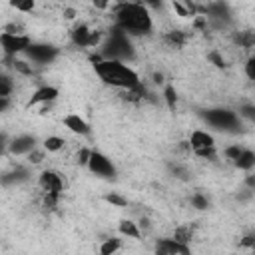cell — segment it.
<instances>
[{"label": "cell", "mask_w": 255, "mask_h": 255, "mask_svg": "<svg viewBox=\"0 0 255 255\" xmlns=\"http://www.w3.org/2000/svg\"><path fill=\"white\" fill-rule=\"evenodd\" d=\"M114 28L128 34L129 38L145 36L153 30V16L145 4H137V2L118 4L114 8Z\"/></svg>", "instance_id": "6da1fadb"}, {"label": "cell", "mask_w": 255, "mask_h": 255, "mask_svg": "<svg viewBox=\"0 0 255 255\" xmlns=\"http://www.w3.org/2000/svg\"><path fill=\"white\" fill-rule=\"evenodd\" d=\"M94 72L106 86H110L114 90L128 92V90L141 84L139 74L129 64H124V62H118V60L98 58V60H94Z\"/></svg>", "instance_id": "7a4b0ae2"}, {"label": "cell", "mask_w": 255, "mask_h": 255, "mask_svg": "<svg viewBox=\"0 0 255 255\" xmlns=\"http://www.w3.org/2000/svg\"><path fill=\"white\" fill-rule=\"evenodd\" d=\"M135 52H133V44L131 38L124 32H120L118 28H114L102 42L100 46V58L106 60H118L124 64H129L133 60Z\"/></svg>", "instance_id": "3957f363"}, {"label": "cell", "mask_w": 255, "mask_h": 255, "mask_svg": "<svg viewBox=\"0 0 255 255\" xmlns=\"http://www.w3.org/2000/svg\"><path fill=\"white\" fill-rule=\"evenodd\" d=\"M32 44V38L22 32L18 26H10L8 30H4L0 34V50L8 56V58H18L22 56L28 46Z\"/></svg>", "instance_id": "277c9868"}, {"label": "cell", "mask_w": 255, "mask_h": 255, "mask_svg": "<svg viewBox=\"0 0 255 255\" xmlns=\"http://www.w3.org/2000/svg\"><path fill=\"white\" fill-rule=\"evenodd\" d=\"M203 120L207 126H211L213 129H219V131H237L241 128V118L239 114L231 112V110H225V108H211V110H205L203 114Z\"/></svg>", "instance_id": "5b68a950"}, {"label": "cell", "mask_w": 255, "mask_h": 255, "mask_svg": "<svg viewBox=\"0 0 255 255\" xmlns=\"http://www.w3.org/2000/svg\"><path fill=\"white\" fill-rule=\"evenodd\" d=\"M58 48L48 44V42H32L28 46V50L22 54V58L32 66V68H38V66H48L52 64L56 58H58Z\"/></svg>", "instance_id": "8992f818"}, {"label": "cell", "mask_w": 255, "mask_h": 255, "mask_svg": "<svg viewBox=\"0 0 255 255\" xmlns=\"http://www.w3.org/2000/svg\"><path fill=\"white\" fill-rule=\"evenodd\" d=\"M189 147L197 157L211 159L215 155V139L207 129H193L189 135Z\"/></svg>", "instance_id": "52a82bcc"}, {"label": "cell", "mask_w": 255, "mask_h": 255, "mask_svg": "<svg viewBox=\"0 0 255 255\" xmlns=\"http://www.w3.org/2000/svg\"><path fill=\"white\" fill-rule=\"evenodd\" d=\"M86 167H88L90 173H94L96 177H102V179H114V177H116V165H114V161H112L106 153H102V151L92 149Z\"/></svg>", "instance_id": "ba28073f"}, {"label": "cell", "mask_w": 255, "mask_h": 255, "mask_svg": "<svg viewBox=\"0 0 255 255\" xmlns=\"http://www.w3.org/2000/svg\"><path fill=\"white\" fill-rule=\"evenodd\" d=\"M38 185H40V189H42L44 195L60 197V193L64 191V177H62L58 171L46 169V171L40 173V177H38Z\"/></svg>", "instance_id": "9c48e42d"}, {"label": "cell", "mask_w": 255, "mask_h": 255, "mask_svg": "<svg viewBox=\"0 0 255 255\" xmlns=\"http://www.w3.org/2000/svg\"><path fill=\"white\" fill-rule=\"evenodd\" d=\"M36 147H38V139H36L34 135H30V133L14 135V137H10V141H8V153H10V155H16V157L28 155V153L34 151Z\"/></svg>", "instance_id": "30bf717a"}, {"label": "cell", "mask_w": 255, "mask_h": 255, "mask_svg": "<svg viewBox=\"0 0 255 255\" xmlns=\"http://www.w3.org/2000/svg\"><path fill=\"white\" fill-rule=\"evenodd\" d=\"M153 253L155 255H191L189 247L173 237H161L155 241V247H153Z\"/></svg>", "instance_id": "8fae6325"}, {"label": "cell", "mask_w": 255, "mask_h": 255, "mask_svg": "<svg viewBox=\"0 0 255 255\" xmlns=\"http://www.w3.org/2000/svg\"><path fill=\"white\" fill-rule=\"evenodd\" d=\"M58 88H54V86H40V88H36L34 92H32V96H30V102H28V106H48V104H54L56 100H58Z\"/></svg>", "instance_id": "7c38bea8"}, {"label": "cell", "mask_w": 255, "mask_h": 255, "mask_svg": "<svg viewBox=\"0 0 255 255\" xmlns=\"http://www.w3.org/2000/svg\"><path fill=\"white\" fill-rule=\"evenodd\" d=\"M64 126H66V129L70 131V133H74V135H90V131H92V128H90V124L80 116V114H68V116H64Z\"/></svg>", "instance_id": "4fadbf2b"}, {"label": "cell", "mask_w": 255, "mask_h": 255, "mask_svg": "<svg viewBox=\"0 0 255 255\" xmlns=\"http://www.w3.org/2000/svg\"><path fill=\"white\" fill-rule=\"evenodd\" d=\"M233 165H235L237 169H241V171H251L253 165H255V153H253L249 147H243V149L239 151V155L233 159Z\"/></svg>", "instance_id": "5bb4252c"}, {"label": "cell", "mask_w": 255, "mask_h": 255, "mask_svg": "<svg viewBox=\"0 0 255 255\" xmlns=\"http://www.w3.org/2000/svg\"><path fill=\"white\" fill-rule=\"evenodd\" d=\"M118 229H120V235H124V237H128V239H139V237H141V231H139L137 223H133L131 219L120 221Z\"/></svg>", "instance_id": "9a60e30c"}, {"label": "cell", "mask_w": 255, "mask_h": 255, "mask_svg": "<svg viewBox=\"0 0 255 255\" xmlns=\"http://www.w3.org/2000/svg\"><path fill=\"white\" fill-rule=\"evenodd\" d=\"M64 145H66V139L64 137H60V135H48L44 139V143H42V149L44 151H50V153H58V151L64 149Z\"/></svg>", "instance_id": "2e32d148"}, {"label": "cell", "mask_w": 255, "mask_h": 255, "mask_svg": "<svg viewBox=\"0 0 255 255\" xmlns=\"http://www.w3.org/2000/svg\"><path fill=\"white\" fill-rule=\"evenodd\" d=\"M122 241L118 237H110V239H104L102 245H100V255H116L118 249H120Z\"/></svg>", "instance_id": "e0dca14e"}, {"label": "cell", "mask_w": 255, "mask_h": 255, "mask_svg": "<svg viewBox=\"0 0 255 255\" xmlns=\"http://www.w3.org/2000/svg\"><path fill=\"white\" fill-rule=\"evenodd\" d=\"M14 88H16L14 80L10 76H6V74L0 72V98H12Z\"/></svg>", "instance_id": "ac0fdd59"}, {"label": "cell", "mask_w": 255, "mask_h": 255, "mask_svg": "<svg viewBox=\"0 0 255 255\" xmlns=\"http://www.w3.org/2000/svg\"><path fill=\"white\" fill-rule=\"evenodd\" d=\"M165 42L171 44V46H175V48H179L185 42V34L181 30H171V32L165 34Z\"/></svg>", "instance_id": "d6986e66"}, {"label": "cell", "mask_w": 255, "mask_h": 255, "mask_svg": "<svg viewBox=\"0 0 255 255\" xmlns=\"http://www.w3.org/2000/svg\"><path fill=\"white\" fill-rule=\"evenodd\" d=\"M191 205L195 209H207L209 207V199L203 195V193H193L191 195Z\"/></svg>", "instance_id": "ffe728a7"}, {"label": "cell", "mask_w": 255, "mask_h": 255, "mask_svg": "<svg viewBox=\"0 0 255 255\" xmlns=\"http://www.w3.org/2000/svg\"><path fill=\"white\" fill-rule=\"evenodd\" d=\"M44 153H46L44 149H38V147H36V149H34V151H30L26 157H28V161H30V163H40V161L44 159Z\"/></svg>", "instance_id": "44dd1931"}, {"label": "cell", "mask_w": 255, "mask_h": 255, "mask_svg": "<svg viewBox=\"0 0 255 255\" xmlns=\"http://www.w3.org/2000/svg\"><path fill=\"white\" fill-rule=\"evenodd\" d=\"M163 96H165V102H167V106H169V108H173V106H175V90H173L171 86H165V90H163Z\"/></svg>", "instance_id": "7402d4cb"}, {"label": "cell", "mask_w": 255, "mask_h": 255, "mask_svg": "<svg viewBox=\"0 0 255 255\" xmlns=\"http://www.w3.org/2000/svg\"><path fill=\"white\" fill-rule=\"evenodd\" d=\"M207 58H209V62H213L217 68H223V66H225V60H223V56H221L219 52H209Z\"/></svg>", "instance_id": "603a6c76"}, {"label": "cell", "mask_w": 255, "mask_h": 255, "mask_svg": "<svg viewBox=\"0 0 255 255\" xmlns=\"http://www.w3.org/2000/svg\"><path fill=\"white\" fill-rule=\"evenodd\" d=\"M108 201H110L112 205H118V207H124V205L128 203V199H124V197H122V195H118V193L108 195Z\"/></svg>", "instance_id": "cb8c5ba5"}, {"label": "cell", "mask_w": 255, "mask_h": 255, "mask_svg": "<svg viewBox=\"0 0 255 255\" xmlns=\"http://www.w3.org/2000/svg\"><path fill=\"white\" fill-rule=\"evenodd\" d=\"M8 141H10V137L4 131H0V155L8 153Z\"/></svg>", "instance_id": "d4e9b609"}, {"label": "cell", "mask_w": 255, "mask_h": 255, "mask_svg": "<svg viewBox=\"0 0 255 255\" xmlns=\"http://www.w3.org/2000/svg\"><path fill=\"white\" fill-rule=\"evenodd\" d=\"M245 70H247V78L253 80V78H255V60H253V58H249V60L245 62Z\"/></svg>", "instance_id": "484cf974"}, {"label": "cell", "mask_w": 255, "mask_h": 255, "mask_svg": "<svg viewBox=\"0 0 255 255\" xmlns=\"http://www.w3.org/2000/svg\"><path fill=\"white\" fill-rule=\"evenodd\" d=\"M12 106V98H0V112H6Z\"/></svg>", "instance_id": "4316f807"}, {"label": "cell", "mask_w": 255, "mask_h": 255, "mask_svg": "<svg viewBox=\"0 0 255 255\" xmlns=\"http://www.w3.org/2000/svg\"><path fill=\"white\" fill-rule=\"evenodd\" d=\"M235 255H239V253H235Z\"/></svg>", "instance_id": "83f0119b"}]
</instances>
